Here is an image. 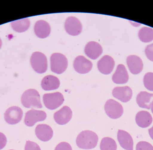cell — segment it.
I'll list each match as a JSON object with an SVG mask.
<instances>
[{
	"mask_svg": "<svg viewBox=\"0 0 153 150\" xmlns=\"http://www.w3.org/2000/svg\"><path fill=\"white\" fill-rule=\"evenodd\" d=\"M98 135L91 131H83L76 139V145L81 149H91L96 147L98 143Z\"/></svg>",
	"mask_w": 153,
	"mask_h": 150,
	"instance_id": "1",
	"label": "cell"
},
{
	"mask_svg": "<svg viewBox=\"0 0 153 150\" xmlns=\"http://www.w3.org/2000/svg\"><path fill=\"white\" fill-rule=\"evenodd\" d=\"M127 64L132 74L137 75L143 70V64L141 58L138 56L129 55L127 58Z\"/></svg>",
	"mask_w": 153,
	"mask_h": 150,
	"instance_id": "15",
	"label": "cell"
},
{
	"mask_svg": "<svg viewBox=\"0 0 153 150\" xmlns=\"http://www.w3.org/2000/svg\"><path fill=\"white\" fill-rule=\"evenodd\" d=\"M104 109L108 116L112 119L119 118L124 112L122 105L113 99H109L107 100L104 106Z\"/></svg>",
	"mask_w": 153,
	"mask_h": 150,
	"instance_id": "6",
	"label": "cell"
},
{
	"mask_svg": "<svg viewBox=\"0 0 153 150\" xmlns=\"http://www.w3.org/2000/svg\"><path fill=\"white\" fill-rule=\"evenodd\" d=\"M112 95L122 102L126 103L132 98L133 91L128 86L117 87L112 90Z\"/></svg>",
	"mask_w": 153,
	"mask_h": 150,
	"instance_id": "12",
	"label": "cell"
},
{
	"mask_svg": "<svg viewBox=\"0 0 153 150\" xmlns=\"http://www.w3.org/2000/svg\"><path fill=\"white\" fill-rule=\"evenodd\" d=\"M151 110H152V113H153V100L152 102V104H151Z\"/></svg>",
	"mask_w": 153,
	"mask_h": 150,
	"instance_id": "33",
	"label": "cell"
},
{
	"mask_svg": "<svg viewBox=\"0 0 153 150\" xmlns=\"http://www.w3.org/2000/svg\"><path fill=\"white\" fill-rule=\"evenodd\" d=\"M21 102L23 106L27 108H35L41 109L43 107L39 93L36 90H27L22 95Z\"/></svg>",
	"mask_w": 153,
	"mask_h": 150,
	"instance_id": "2",
	"label": "cell"
},
{
	"mask_svg": "<svg viewBox=\"0 0 153 150\" xmlns=\"http://www.w3.org/2000/svg\"><path fill=\"white\" fill-rule=\"evenodd\" d=\"M11 25L13 30L16 32H23L29 28L30 21L28 18H25L12 21Z\"/></svg>",
	"mask_w": 153,
	"mask_h": 150,
	"instance_id": "23",
	"label": "cell"
},
{
	"mask_svg": "<svg viewBox=\"0 0 153 150\" xmlns=\"http://www.w3.org/2000/svg\"><path fill=\"white\" fill-rule=\"evenodd\" d=\"M4 116L6 123L9 124H16L22 119L23 111L19 107L12 106L5 111Z\"/></svg>",
	"mask_w": 153,
	"mask_h": 150,
	"instance_id": "8",
	"label": "cell"
},
{
	"mask_svg": "<svg viewBox=\"0 0 153 150\" xmlns=\"http://www.w3.org/2000/svg\"><path fill=\"white\" fill-rule=\"evenodd\" d=\"M117 140L120 146L124 149L134 150L133 138L127 132L123 130H118Z\"/></svg>",
	"mask_w": 153,
	"mask_h": 150,
	"instance_id": "16",
	"label": "cell"
},
{
	"mask_svg": "<svg viewBox=\"0 0 153 150\" xmlns=\"http://www.w3.org/2000/svg\"><path fill=\"white\" fill-rule=\"evenodd\" d=\"M2 46V41L1 40V38H0V49H1V47Z\"/></svg>",
	"mask_w": 153,
	"mask_h": 150,
	"instance_id": "34",
	"label": "cell"
},
{
	"mask_svg": "<svg viewBox=\"0 0 153 150\" xmlns=\"http://www.w3.org/2000/svg\"><path fill=\"white\" fill-rule=\"evenodd\" d=\"M137 124L141 128L149 127L153 122L152 115L146 111H139L136 115L135 117Z\"/></svg>",
	"mask_w": 153,
	"mask_h": 150,
	"instance_id": "20",
	"label": "cell"
},
{
	"mask_svg": "<svg viewBox=\"0 0 153 150\" xmlns=\"http://www.w3.org/2000/svg\"><path fill=\"white\" fill-rule=\"evenodd\" d=\"M25 150H41V149L36 143L30 141H27L25 145Z\"/></svg>",
	"mask_w": 153,
	"mask_h": 150,
	"instance_id": "28",
	"label": "cell"
},
{
	"mask_svg": "<svg viewBox=\"0 0 153 150\" xmlns=\"http://www.w3.org/2000/svg\"><path fill=\"white\" fill-rule=\"evenodd\" d=\"M117 143L112 138L105 137L102 140L100 145L101 150H117Z\"/></svg>",
	"mask_w": 153,
	"mask_h": 150,
	"instance_id": "25",
	"label": "cell"
},
{
	"mask_svg": "<svg viewBox=\"0 0 153 150\" xmlns=\"http://www.w3.org/2000/svg\"><path fill=\"white\" fill-rule=\"evenodd\" d=\"M43 99L46 107L50 110L58 108L65 100L63 95L60 92L46 93L43 96Z\"/></svg>",
	"mask_w": 153,
	"mask_h": 150,
	"instance_id": "5",
	"label": "cell"
},
{
	"mask_svg": "<svg viewBox=\"0 0 153 150\" xmlns=\"http://www.w3.org/2000/svg\"><path fill=\"white\" fill-rule=\"evenodd\" d=\"M7 143V139L4 134L0 132V150L4 148Z\"/></svg>",
	"mask_w": 153,
	"mask_h": 150,
	"instance_id": "31",
	"label": "cell"
},
{
	"mask_svg": "<svg viewBox=\"0 0 153 150\" xmlns=\"http://www.w3.org/2000/svg\"><path fill=\"white\" fill-rule=\"evenodd\" d=\"M92 66L91 62L82 55L76 57L74 63L75 71L80 74L88 73L91 70Z\"/></svg>",
	"mask_w": 153,
	"mask_h": 150,
	"instance_id": "10",
	"label": "cell"
},
{
	"mask_svg": "<svg viewBox=\"0 0 153 150\" xmlns=\"http://www.w3.org/2000/svg\"><path fill=\"white\" fill-rule=\"evenodd\" d=\"M30 61L31 66L36 72L42 74L46 72L48 61L45 54L40 52H35L31 55Z\"/></svg>",
	"mask_w": 153,
	"mask_h": 150,
	"instance_id": "4",
	"label": "cell"
},
{
	"mask_svg": "<svg viewBox=\"0 0 153 150\" xmlns=\"http://www.w3.org/2000/svg\"><path fill=\"white\" fill-rule=\"evenodd\" d=\"M55 150H72V148L68 143L62 142L56 146Z\"/></svg>",
	"mask_w": 153,
	"mask_h": 150,
	"instance_id": "30",
	"label": "cell"
},
{
	"mask_svg": "<svg viewBox=\"0 0 153 150\" xmlns=\"http://www.w3.org/2000/svg\"></svg>",
	"mask_w": 153,
	"mask_h": 150,
	"instance_id": "35",
	"label": "cell"
},
{
	"mask_svg": "<svg viewBox=\"0 0 153 150\" xmlns=\"http://www.w3.org/2000/svg\"><path fill=\"white\" fill-rule=\"evenodd\" d=\"M34 31L37 36L39 38H45L50 35L51 27L45 21H38L35 24Z\"/></svg>",
	"mask_w": 153,
	"mask_h": 150,
	"instance_id": "18",
	"label": "cell"
},
{
	"mask_svg": "<svg viewBox=\"0 0 153 150\" xmlns=\"http://www.w3.org/2000/svg\"><path fill=\"white\" fill-rule=\"evenodd\" d=\"M35 132L37 137L43 142L50 140L53 135L52 128L49 126L45 124H41L37 126Z\"/></svg>",
	"mask_w": 153,
	"mask_h": 150,
	"instance_id": "14",
	"label": "cell"
},
{
	"mask_svg": "<svg viewBox=\"0 0 153 150\" xmlns=\"http://www.w3.org/2000/svg\"><path fill=\"white\" fill-rule=\"evenodd\" d=\"M138 36L142 42L149 43L153 40V29L144 27L139 30Z\"/></svg>",
	"mask_w": 153,
	"mask_h": 150,
	"instance_id": "24",
	"label": "cell"
},
{
	"mask_svg": "<svg viewBox=\"0 0 153 150\" xmlns=\"http://www.w3.org/2000/svg\"><path fill=\"white\" fill-rule=\"evenodd\" d=\"M85 52L86 55L92 60L97 59L102 52L101 46L97 42H89L85 46Z\"/></svg>",
	"mask_w": 153,
	"mask_h": 150,
	"instance_id": "17",
	"label": "cell"
},
{
	"mask_svg": "<svg viewBox=\"0 0 153 150\" xmlns=\"http://www.w3.org/2000/svg\"><path fill=\"white\" fill-rule=\"evenodd\" d=\"M72 115V111L71 109L67 106H64L55 113L54 119L58 124L64 125L70 122Z\"/></svg>",
	"mask_w": 153,
	"mask_h": 150,
	"instance_id": "11",
	"label": "cell"
},
{
	"mask_svg": "<svg viewBox=\"0 0 153 150\" xmlns=\"http://www.w3.org/2000/svg\"><path fill=\"white\" fill-rule=\"evenodd\" d=\"M144 84L145 87L151 91H153V73L148 72L144 77Z\"/></svg>",
	"mask_w": 153,
	"mask_h": 150,
	"instance_id": "26",
	"label": "cell"
},
{
	"mask_svg": "<svg viewBox=\"0 0 153 150\" xmlns=\"http://www.w3.org/2000/svg\"><path fill=\"white\" fill-rule=\"evenodd\" d=\"M145 53L147 58L153 62V43L146 47L145 49Z\"/></svg>",
	"mask_w": 153,
	"mask_h": 150,
	"instance_id": "29",
	"label": "cell"
},
{
	"mask_svg": "<svg viewBox=\"0 0 153 150\" xmlns=\"http://www.w3.org/2000/svg\"><path fill=\"white\" fill-rule=\"evenodd\" d=\"M41 87L45 91L53 90L59 88L60 82L57 77L53 75H47L44 77L41 82Z\"/></svg>",
	"mask_w": 153,
	"mask_h": 150,
	"instance_id": "21",
	"label": "cell"
},
{
	"mask_svg": "<svg viewBox=\"0 0 153 150\" xmlns=\"http://www.w3.org/2000/svg\"><path fill=\"white\" fill-rule=\"evenodd\" d=\"M148 131H149V135H150V137L153 140V126L152 128L149 129Z\"/></svg>",
	"mask_w": 153,
	"mask_h": 150,
	"instance_id": "32",
	"label": "cell"
},
{
	"mask_svg": "<svg viewBox=\"0 0 153 150\" xmlns=\"http://www.w3.org/2000/svg\"><path fill=\"white\" fill-rule=\"evenodd\" d=\"M47 114L42 110L32 109L27 111L25 115L24 123L28 126H32L37 123L45 120Z\"/></svg>",
	"mask_w": 153,
	"mask_h": 150,
	"instance_id": "7",
	"label": "cell"
},
{
	"mask_svg": "<svg viewBox=\"0 0 153 150\" xmlns=\"http://www.w3.org/2000/svg\"><path fill=\"white\" fill-rule=\"evenodd\" d=\"M136 150H153V147L149 143L141 141L137 144Z\"/></svg>",
	"mask_w": 153,
	"mask_h": 150,
	"instance_id": "27",
	"label": "cell"
},
{
	"mask_svg": "<svg viewBox=\"0 0 153 150\" xmlns=\"http://www.w3.org/2000/svg\"><path fill=\"white\" fill-rule=\"evenodd\" d=\"M65 27L66 32L72 36H76L81 33L82 29V23L74 17H70L66 20Z\"/></svg>",
	"mask_w": 153,
	"mask_h": 150,
	"instance_id": "9",
	"label": "cell"
},
{
	"mask_svg": "<svg viewBox=\"0 0 153 150\" xmlns=\"http://www.w3.org/2000/svg\"><path fill=\"white\" fill-rule=\"evenodd\" d=\"M51 69L57 74L63 73L67 69L68 62L66 57L59 53H53L50 58Z\"/></svg>",
	"mask_w": 153,
	"mask_h": 150,
	"instance_id": "3",
	"label": "cell"
},
{
	"mask_svg": "<svg viewBox=\"0 0 153 150\" xmlns=\"http://www.w3.org/2000/svg\"><path fill=\"white\" fill-rule=\"evenodd\" d=\"M128 78V73L125 66L123 64L118 65L117 70L112 76L113 81L117 84H124L127 82Z\"/></svg>",
	"mask_w": 153,
	"mask_h": 150,
	"instance_id": "19",
	"label": "cell"
},
{
	"mask_svg": "<svg viewBox=\"0 0 153 150\" xmlns=\"http://www.w3.org/2000/svg\"><path fill=\"white\" fill-rule=\"evenodd\" d=\"M153 99L152 93H149L147 92L142 91L137 95L136 101L140 107L150 109Z\"/></svg>",
	"mask_w": 153,
	"mask_h": 150,
	"instance_id": "22",
	"label": "cell"
},
{
	"mask_svg": "<svg viewBox=\"0 0 153 150\" xmlns=\"http://www.w3.org/2000/svg\"><path fill=\"white\" fill-rule=\"evenodd\" d=\"M114 59L109 55H104L98 61L97 66L100 72L104 75L110 74L115 66Z\"/></svg>",
	"mask_w": 153,
	"mask_h": 150,
	"instance_id": "13",
	"label": "cell"
}]
</instances>
